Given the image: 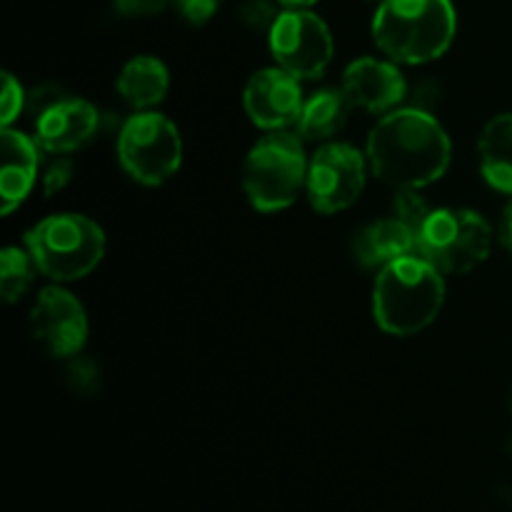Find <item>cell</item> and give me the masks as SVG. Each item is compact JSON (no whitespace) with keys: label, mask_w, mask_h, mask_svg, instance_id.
<instances>
[{"label":"cell","mask_w":512,"mask_h":512,"mask_svg":"<svg viewBox=\"0 0 512 512\" xmlns=\"http://www.w3.org/2000/svg\"><path fill=\"white\" fill-rule=\"evenodd\" d=\"M370 170L393 188L423 190L450 168L453 145L443 125L418 108L383 115L368 135Z\"/></svg>","instance_id":"6da1fadb"},{"label":"cell","mask_w":512,"mask_h":512,"mask_svg":"<svg viewBox=\"0 0 512 512\" xmlns=\"http://www.w3.org/2000/svg\"><path fill=\"white\" fill-rule=\"evenodd\" d=\"M443 303V273L418 253L385 265L375 278L373 318L395 338H410L433 325Z\"/></svg>","instance_id":"7a4b0ae2"},{"label":"cell","mask_w":512,"mask_h":512,"mask_svg":"<svg viewBox=\"0 0 512 512\" xmlns=\"http://www.w3.org/2000/svg\"><path fill=\"white\" fill-rule=\"evenodd\" d=\"M458 30L450 0H383L373 40L398 65H423L448 53Z\"/></svg>","instance_id":"3957f363"},{"label":"cell","mask_w":512,"mask_h":512,"mask_svg":"<svg viewBox=\"0 0 512 512\" xmlns=\"http://www.w3.org/2000/svg\"><path fill=\"white\" fill-rule=\"evenodd\" d=\"M25 250L35 268L53 283H73L98 268L105 255V233L80 213H55L25 233Z\"/></svg>","instance_id":"277c9868"},{"label":"cell","mask_w":512,"mask_h":512,"mask_svg":"<svg viewBox=\"0 0 512 512\" xmlns=\"http://www.w3.org/2000/svg\"><path fill=\"white\" fill-rule=\"evenodd\" d=\"M303 138L290 130H270L245 155L243 190L260 213H278L298 200L308 180Z\"/></svg>","instance_id":"5b68a950"},{"label":"cell","mask_w":512,"mask_h":512,"mask_svg":"<svg viewBox=\"0 0 512 512\" xmlns=\"http://www.w3.org/2000/svg\"><path fill=\"white\" fill-rule=\"evenodd\" d=\"M493 248L488 220L470 208H440L418 233V255L443 275H463L485 263Z\"/></svg>","instance_id":"8992f818"},{"label":"cell","mask_w":512,"mask_h":512,"mask_svg":"<svg viewBox=\"0 0 512 512\" xmlns=\"http://www.w3.org/2000/svg\"><path fill=\"white\" fill-rule=\"evenodd\" d=\"M118 160L140 185H163L183 163V138L175 123L155 110H138L118 133Z\"/></svg>","instance_id":"52a82bcc"},{"label":"cell","mask_w":512,"mask_h":512,"mask_svg":"<svg viewBox=\"0 0 512 512\" xmlns=\"http://www.w3.org/2000/svg\"><path fill=\"white\" fill-rule=\"evenodd\" d=\"M35 143L40 150L68 155L85 148L98 135L100 113L93 103L43 85L30 95Z\"/></svg>","instance_id":"ba28073f"},{"label":"cell","mask_w":512,"mask_h":512,"mask_svg":"<svg viewBox=\"0 0 512 512\" xmlns=\"http://www.w3.org/2000/svg\"><path fill=\"white\" fill-rule=\"evenodd\" d=\"M270 53L298 80H318L333 63V33L310 10H283L270 28Z\"/></svg>","instance_id":"9c48e42d"},{"label":"cell","mask_w":512,"mask_h":512,"mask_svg":"<svg viewBox=\"0 0 512 512\" xmlns=\"http://www.w3.org/2000/svg\"><path fill=\"white\" fill-rule=\"evenodd\" d=\"M365 155L350 143L330 140L313 153L308 163L305 193L318 213L333 215L348 210L363 195Z\"/></svg>","instance_id":"30bf717a"},{"label":"cell","mask_w":512,"mask_h":512,"mask_svg":"<svg viewBox=\"0 0 512 512\" xmlns=\"http://www.w3.org/2000/svg\"><path fill=\"white\" fill-rule=\"evenodd\" d=\"M88 315L70 290L55 283L38 293L30 308V335L50 358H75L88 340Z\"/></svg>","instance_id":"8fae6325"},{"label":"cell","mask_w":512,"mask_h":512,"mask_svg":"<svg viewBox=\"0 0 512 512\" xmlns=\"http://www.w3.org/2000/svg\"><path fill=\"white\" fill-rule=\"evenodd\" d=\"M243 105L248 118L270 133L298 125L305 98L300 80L280 65H273L250 75L243 90Z\"/></svg>","instance_id":"7c38bea8"},{"label":"cell","mask_w":512,"mask_h":512,"mask_svg":"<svg viewBox=\"0 0 512 512\" xmlns=\"http://www.w3.org/2000/svg\"><path fill=\"white\" fill-rule=\"evenodd\" d=\"M343 90L353 108L365 113L388 115L400 108L408 95V83L395 60L358 58L345 68Z\"/></svg>","instance_id":"4fadbf2b"},{"label":"cell","mask_w":512,"mask_h":512,"mask_svg":"<svg viewBox=\"0 0 512 512\" xmlns=\"http://www.w3.org/2000/svg\"><path fill=\"white\" fill-rule=\"evenodd\" d=\"M38 150L35 138L20 130L3 128V168H0V198L3 215H10L33 190L38 180Z\"/></svg>","instance_id":"5bb4252c"},{"label":"cell","mask_w":512,"mask_h":512,"mask_svg":"<svg viewBox=\"0 0 512 512\" xmlns=\"http://www.w3.org/2000/svg\"><path fill=\"white\" fill-rule=\"evenodd\" d=\"M355 258L365 268L383 270L385 265L418 253V233L395 215L375 220L355 238Z\"/></svg>","instance_id":"9a60e30c"},{"label":"cell","mask_w":512,"mask_h":512,"mask_svg":"<svg viewBox=\"0 0 512 512\" xmlns=\"http://www.w3.org/2000/svg\"><path fill=\"white\" fill-rule=\"evenodd\" d=\"M120 98L135 110H153L155 105L163 103L170 88L168 65L153 55H135L123 65L118 75Z\"/></svg>","instance_id":"2e32d148"},{"label":"cell","mask_w":512,"mask_h":512,"mask_svg":"<svg viewBox=\"0 0 512 512\" xmlns=\"http://www.w3.org/2000/svg\"><path fill=\"white\" fill-rule=\"evenodd\" d=\"M353 103L343 88H323L310 95L298 120V135L315 143H330L348 125Z\"/></svg>","instance_id":"e0dca14e"},{"label":"cell","mask_w":512,"mask_h":512,"mask_svg":"<svg viewBox=\"0 0 512 512\" xmlns=\"http://www.w3.org/2000/svg\"><path fill=\"white\" fill-rule=\"evenodd\" d=\"M478 153L480 170L490 188L512 195V113H500L485 123Z\"/></svg>","instance_id":"ac0fdd59"},{"label":"cell","mask_w":512,"mask_h":512,"mask_svg":"<svg viewBox=\"0 0 512 512\" xmlns=\"http://www.w3.org/2000/svg\"><path fill=\"white\" fill-rule=\"evenodd\" d=\"M38 268H35L33 258L28 250L23 248H5L0 253V293H3L5 303H18L20 298L28 295L33 288V280Z\"/></svg>","instance_id":"d6986e66"},{"label":"cell","mask_w":512,"mask_h":512,"mask_svg":"<svg viewBox=\"0 0 512 512\" xmlns=\"http://www.w3.org/2000/svg\"><path fill=\"white\" fill-rule=\"evenodd\" d=\"M430 213H433V208L425 203V198L420 195V190L400 188L398 193H395L393 215L398 220H403L405 225H410L415 233H420V230H423L425 220L430 218Z\"/></svg>","instance_id":"ffe728a7"},{"label":"cell","mask_w":512,"mask_h":512,"mask_svg":"<svg viewBox=\"0 0 512 512\" xmlns=\"http://www.w3.org/2000/svg\"><path fill=\"white\" fill-rule=\"evenodd\" d=\"M68 383L73 385L75 393H83V395L95 393L100 385L98 365H95L90 358H85V355H75L68 365Z\"/></svg>","instance_id":"44dd1931"},{"label":"cell","mask_w":512,"mask_h":512,"mask_svg":"<svg viewBox=\"0 0 512 512\" xmlns=\"http://www.w3.org/2000/svg\"><path fill=\"white\" fill-rule=\"evenodd\" d=\"M240 20H243L248 28L253 30H268L275 25V20H278V10H275V5L270 3V0H243L240 3V10H238Z\"/></svg>","instance_id":"7402d4cb"},{"label":"cell","mask_w":512,"mask_h":512,"mask_svg":"<svg viewBox=\"0 0 512 512\" xmlns=\"http://www.w3.org/2000/svg\"><path fill=\"white\" fill-rule=\"evenodd\" d=\"M25 108V93L13 73H3V103H0V123L3 128H10L20 110Z\"/></svg>","instance_id":"603a6c76"},{"label":"cell","mask_w":512,"mask_h":512,"mask_svg":"<svg viewBox=\"0 0 512 512\" xmlns=\"http://www.w3.org/2000/svg\"><path fill=\"white\" fill-rule=\"evenodd\" d=\"M113 5L123 18H153L168 10L170 0H113Z\"/></svg>","instance_id":"cb8c5ba5"},{"label":"cell","mask_w":512,"mask_h":512,"mask_svg":"<svg viewBox=\"0 0 512 512\" xmlns=\"http://www.w3.org/2000/svg\"><path fill=\"white\" fill-rule=\"evenodd\" d=\"M73 180V160L70 158H58L43 175V190L45 195H55L60 190L68 188V183Z\"/></svg>","instance_id":"d4e9b609"},{"label":"cell","mask_w":512,"mask_h":512,"mask_svg":"<svg viewBox=\"0 0 512 512\" xmlns=\"http://www.w3.org/2000/svg\"><path fill=\"white\" fill-rule=\"evenodd\" d=\"M173 3L180 15L193 25H205L218 10V0H173Z\"/></svg>","instance_id":"484cf974"},{"label":"cell","mask_w":512,"mask_h":512,"mask_svg":"<svg viewBox=\"0 0 512 512\" xmlns=\"http://www.w3.org/2000/svg\"><path fill=\"white\" fill-rule=\"evenodd\" d=\"M500 240H503L505 250L512 255V200L503 210V220H500Z\"/></svg>","instance_id":"4316f807"},{"label":"cell","mask_w":512,"mask_h":512,"mask_svg":"<svg viewBox=\"0 0 512 512\" xmlns=\"http://www.w3.org/2000/svg\"><path fill=\"white\" fill-rule=\"evenodd\" d=\"M280 5H285V10H308L310 5H315L318 0H278Z\"/></svg>","instance_id":"83f0119b"}]
</instances>
